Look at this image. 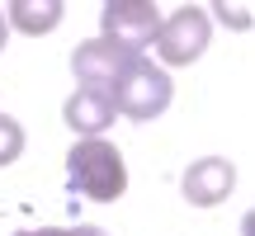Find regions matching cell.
Wrapping results in <instances>:
<instances>
[{
	"instance_id": "6da1fadb",
	"label": "cell",
	"mask_w": 255,
	"mask_h": 236,
	"mask_svg": "<svg viewBox=\"0 0 255 236\" xmlns=\"http://www.w3.org/2000/svg\"><path fill=\"white\" fill-rule=\"evenodd\" d=\"M66 180L85 199L114 203L128 189V165H123L114 142H104V137H76V146L66 151Z\"/></svg>"
},
{
	"instance_id": "7a4b0ae2",
	"label": "cell",
	"mask_w": 255,
	"mask_h": 236,
	"mask_svg": "<svg viewBox=\"0 0 255 236\" xmlns=\"http://www.w3.org/2000/svg\"><path fill=\"white\" fill-rule=\"evenodd\" d=\"M109 100H114V114H128L137 123H146V118L170 109L175 85L165 76V66H156L151 57H128L109 85Z\"/></svg>"
},
{
	"instance_id": "3957f363",
	"label": "cell",
	"mask_w": 255,
	"mask_h": 236,
	"mask_svg": "<svg viewBox=\"0 0 255 236\" xmlns=\"http://www.w3.org/2000/svg\"><path fill=\"white\" fill-rule=\"evenodd\" d=\"M156 28H161V9L151 0H109L100 14V38L114 43L123 57H142L156 43Z\"/></svg>"
},
{
	"instance_id": "277c9868",
	"label": "cell",
	"mask_w": 255,
	"mask_h": 236,
	"mask_svg": "<svg viewBox=\"0 0 255 236\" xmlns=\"http://www.w3.org/2000/svg\"><path fill=\"white\" fill-rule=\"evenodd\" d=\"M208 38H213L208 9L180 5L170 19H161V28H156V57H161L165 66H194L203 52H208Z\"/></svg>"
},
{
	"instance_id": "5b68a950",
	"label": "cell",
	"mask_w": 255,
	"mask_h": 236,
	"mask_svg": "<svg viewBox=\"0 0 255 236\" xmlns=\"http://www.w3.org/2000/svg\"><path fill=\"white\" fill-rule=\"evenodd\" d=\"M232 184H237V165L222 161V156H203L184 170V199L194 208H213L232 194Z\"/></svg>"
},
{
	"instance_id": "8992f818",
	"label": "cell",
	"mask_w": 255,
	"mask_h": 236,
	"mask_svg": "<svg viewBox=\"0 0 255 236\" xmlns=\"http://www.w3.org/2000/svg\"><path fill=\"white\" fill-rule=\"evenodd\" d=\"M123 62H128V57H123L114 43L90 38V43H81V47L71 52V76H76L81 85H90V90H109Z\"/></svg>"
},
{
	"instance_id": "52a82bcc",
	"label": "cell",
	"mask_w": 255,
	"mask_h": 236,
	"mask_svg": "<svg viewBox=\"0 0 255 236\" xmlns=\"http://www.w3.org/2000/svg\"><path fill=\"white\" fill-rule=\"evenodd\" d=\"M62 118H66V127H71L76 137H100L104 127L114 123V100H109V90L81 85V90L62 104Z\"/></svg>"
},
{
	"instance_id": "ba28073f",
	"label": "cell",
	"mask_w": 255,
	"mask_h": 236,
	"mask_svg": "<svg viewBox=\"0 0 255 236\" xmlns=\"http://www.w3.org/2000/svg\"><path fill=\"white\" fill-rule=\"evenodd\" d=\"M62 14H66V5L62 0H9L5 5V24H14L19 33H28V38H38V33H52L57 24H62Z\"/></svg>"
},
{
	"instance_id": "9c48e42d",
	"label": "cell",
	"mask_w": 255,
	"mask_h": 236,
	"mask_svg": "<svg viewBox=\"0 0 255 236\" xmlns=\"http://www.w3.org/2000/svg\"><path fill=\"white\" fill-rule=\"evenodd\" d=\"M24 156V127L9 114H0V165H14Z\"/></svg>"
},
{
	"instance_id": "30bf717a",
	"label": "cell",
	"mask_w": 255,
	"mask_h": 236,
	"mask_svg": "<svg viewBox=\"0 0 255 236\" xmlns=\"http://www.w3.org/2000/svg\"><path fill=\"white\" fill-rule=\"evenodd\" d=\"M19 236H109L100 227H43V232H19Z\"/></svg>"
},
{
	"instance_id": "8fae6325",
	"label": "cell",
	"mask_w": 255,
	"mask_h": 236,
	"mask_svg": "<svg viewBox=\"0 0 255 236\" xmlns=\"http://www.w3.org/2000/svg\"><path fill=\"white\" fill-rule=\"evenodd\" d=\"M218 14L227 19V24H237V28H251V5H237V9H232V5H218Z\"/></svg>"
},
{
	"instance_id": "7c38bea8",
	"label": "cell",
	"mask_w": 255,
	"mask_h": 236,
	"mask_svg": "<svg viewBox=\"0 0 255 236\" xmlns=\"http://www.w3.org/2000/svg\"><path fill=\"white\" fill-rule=\"evenodd\" d=\"M0 47H5V9H0Z\"/></svg>"
}]
</instances>
